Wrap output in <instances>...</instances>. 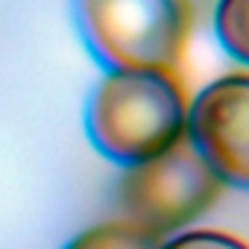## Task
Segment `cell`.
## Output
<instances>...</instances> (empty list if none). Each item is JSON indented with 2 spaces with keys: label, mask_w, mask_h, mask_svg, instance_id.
I'll return each instance as SVG.
<instances>
[{
  "label": "cell",
  "mask_w": 249,
  "mask_h": 249,
  "mask_svg": "<svg viewBox=\"0 0 249 249\" xmlns=\"http://www.w3.org/2000/svg\"><path fill=\"white\" fill-rule=\"evenodd\" d=\"M188 111L179 71H108L88 97L85 129L100 156L132 167L188 135Z\"/></svg>",
  "instance_id": "1"
},
{
  "label": "cell",
  "mask_w": 249,
  "mask_h": 249,
  "mask_svg": "<svg viewBox=\"0 0 249 249\" xmlns=\"http://www.w3.org/2000/svg\"><path fill=\"white\" fill-rule=\"evenodd\" d=\"M76 27L108 71H179L191 36V0H73Z\"/></svg>",
  "instance_id": "2"
},
{
  "label": "cell",
  "mask_w": 249,
  "mask_h": 249,
  "mask_svg": "<svg viewBox=\"0 0 249 249\" xmlns=\"http://www.w3.org/2000/svg\"><path fill=\"white\" fill-rule=\"evenodd\" d=\"M223 188L220 176L185 135L164 153L123 170L117 182V205L123 220L164 237L199 220L223 196Z\"/></svg>",
  "instance_id": "3"
},
{
  "label": "cell",
  "mask_w": 249,
  "mask_h": 249,
  "mask_svg": "<svg viewBox=\"0 0 249 249\" xmlns=\"http://www.w3.org/2000/svg\"><path fill=\"white\" fill-rule=\"evenodd\" d=\"M188 138L223 185L249 191V71L226 73L194 97Z\"/></svg>",
  "instance_id": "4"
},
{
  "label": "cell",
  "mask_w": 249,
  "mask_h": 249,
  "mask_svg": "<svg viewBox=\"0 0 249 249\" xmlns=\"http://www.w3.org/2000/svg\"><path fill=\"white\" fill-rule=\"evenodd\" d=\"M164 237L132 223V220H108L76 234L65 249H161Z\"/></svg>",
  "instance_id": "5"
},
{
  "label": "cell",
  "mask_w": 249,
  "mask_h": 249,
  "mask_svg": "<svg viewBox=\"0 0 249 249\" xmlns=\"http://www.w3.org/2000/svg\"><path fill=\"white\" fill-rule=\"evenodd\" d=\"M214 33L220 47L249 68V0H217Z\"/></svg>",
  "instance_id": "6"
},
{
  "label": "cell",
  "mask_w": 249,
  "mask_h": 249,
  "mask_svg": "<svg viewBox=\"0 0 249 249\" xmlns=\"http://www.w3.org/2000/svg\"><path fill=\"white\" fill-rule=\"evenodd\" d=\"M161 249H249V243L229 231L196 229V231H182V234L164 240Z\"/></svg>",
  "instance_id": "7"
}]
</instances>
